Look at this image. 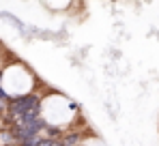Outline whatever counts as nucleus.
I'll return each mask as SVG.
<instances>
[{"label":"nucleus","mask_w":159,"mask_h":146,"mask_svg":"<svg viewBox=\"0 0 159 146\" xmlns=\"http://www.w3.org/2000/svg\"><path fill=\"white\" fill-rule=\"evenodd\" d=\"M41 103H43V99L34 93L13 97L9 101V112H7L9 122L15 118H22V116H28V114H41Z\"/></svg>","instance_id":"nucleus-1"},{"label":"nucleus","mask_w":159,"mask_h":146,"mask_svg":"<svg viewBox=\"0 0 159 146\" xmlns=\"http://www.w3.org/2000/svg\"><path fill=\"white\" fill-rule=\"evenodd\" d=\"M15 146H26V144H20V142H17V144H15Z\"/></svg>","instance_id":"nucleus-4"},{"label":"nucleus","mask_w":159,"mask_h":146,"mask_svg":"<svg viewBox=\"0 0 159 146\" xmlns=\"http://www.w3.org/2000/svg\"><path fill=\"white\" fill-rule=\"evenodd\" d=\"M0 82H2V65H0Z\"/></svg>","instance_id":"nucleus-3"},{"label":"nucleus","mask_w":159,"mask_h":146,"mask_svg":"<svg viewBox=\"0 0 159 146\" xmlns=\"http://www.w3.org/2000/svg\"><path fill=\"white\" fill-rule=\"evenodd\" d=\"M2 101H11V97H9V93L4 90V86L0 84V103H2Z\"/></svg>","instance_id":"nucleus-2"}]
</instances>
